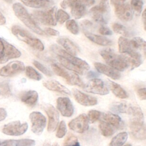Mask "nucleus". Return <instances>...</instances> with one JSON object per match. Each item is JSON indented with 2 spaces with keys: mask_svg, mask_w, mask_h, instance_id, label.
Here are the masks:
<instances>
[{
  "mask_svg": "<svg viewBox=\"0 0 146 146\" xmlns=\"http://www.w3.org/2000/svg\"><path fill=\"white\" fill-rule=\"evenodd\" d=\"M127 113L131 116L129 127L131 135L136 139L145 140V126L141 108L137 106H130Z\"/></svg>",
  "mask_w": 146,
  "mask_h": 146,
  "instance_id": "f257e3e1",
  "label": "nucleus"
},
{
  "mask_svg": "<svg viewBox=\"0 0 146 146\" xmlns=\"http://www.w3.org/2000/svg\"><path fill=\"white\" fill-rule=\"evenodd\" d=\"M13 9L17 17L34 33L43 36L47 35L44 31L37 25L34 19H33L32 16L28 13L25 7L21 3H14L13 5Z\"/></svg>",
  "mask_w": 146,
  "mask_h": 146,
  "instance_id": "f03ea898",
  "label": "nucleus"
},
{
  "mask_svg": "<svg viewBox=\"0 0 146 146\" xmlns=\"http://www.w3.org/2000/svg\"><path fill=\"white\" fill-rule=\"evenodd\" d=\"M94 3L95 0H63L60 6L63 9L70 8L72 15L78 19L86 14L87 8Z\"/></svg>",
  "mask_w": 146,
  "mask_h": 146,
  "instance_id": "7ed1b4c3",
  "label": "nucleus"
},
{
  "mask_svg": "<svg viewBox=\"0 0 146 146\" xmlns=\"http://www.w3.org/2000/svg\"><path fill=\"white\" fill-rule=\"evenodd\" d=\"M100 54L106 61L108 66L118 71H123L128 68V66L121 55L116 54L110 48L100 50Z\"/></svg>",
  "mask_w": 146,
  "mask_h": 146,
  "instance_id": "20e7f679",
  "label": "nucleus"
},
{
  "mask_svg": "<svg viewBox=\"0 0 146 146\" xmlns=\"http://www.w3.org/2000/svg\"><path fill=\"white\" fill-rule=\"evenodd\" d=\"M12 33L20 40L26 43L33 48L42 51L44 50L43 43L38 38L19 26L14 25L11 27Z\"/></svg>",
  "mask_w": 146,
  "mask_h": 146,
  "instance_id": "39448f33",
  "label": "nucleus"
},
{
  "mask_svg": "<svg viewBox=\"0 0 146 146\" xmlns=\"http://www.w3.org/2000/svg\"><path fill=\"white\" fill-rule=\"evenodd\" d=\"M51 68L55 74L64 78L68 84L83 88L84 87V83L76 72L69 71L66 68L65 69L62 66H60L56 63L52 64Z\"/></svg>",
  "mask_w": 146,
  "mask_h": 146,
  "instance_id": "423d86ee",
  "label": "nucleus"
},
{
  "mask_svg": "<svg viewBox=\"0 0 146 146\" xmlns=\"http://www.w3.org/2000/svg\"><path fill=\"white\" fill-rule=\"evenodd\" d=\"M109 12L108 1L100 0L99 5L92 7L89 13L93 19L102 24H106L107 23V16Z\"/></svg>",
  "mask_w": 146,
  "mask_h": 146,
  "instance_id": "0eeeda50",
  "label": "nucleus"
},
{
  "mask_svg": "<svg viewBox=\"0 0 146 146\" xmlns=\"http://www.w3.org/2000/svg\"><path fill=\"white\" fill-rule=\"evenodd\" d=\"M33 16L37 21L46 25H56V7H53L47 11H34Z\"/></svg>",
  "mask_w": 146,
  "mask_h": 146,
  "instance_id": "6e6552de",
  "label": "nucleus"
},
{
  "mask_svg": "<svg viewBox=\"0 0 146 146\" xmlns=\"http://www.w3.org/2000/svg\"><path fill=\"white\" fill-rule=\"evenodd\" d=\"M52 49L57 54V56H60L65 58L81 70L84 71L90 69V65L85 60H82V59H80L78 57H76L75 56H74L68 53L63 49H62L55 45L53 46Z\"/></svg>",
  "mask_w": 146,
  "mask_h": 146,
  "instance_id": "1a4fd4ad",
  "label": "nucleus"
},
{
  "mask_svg": "<svg viewBox=\"0 0 146 146\" xmlns=\"http://www.w3.org/2000/svg\"><path fill=\"white\" fill-rule=\"evenodd\" d=\"M83 88L87 92L101 95H105L109 93V90L104 81L98 78L91 79L84 84Z\"/></svg>",
  "mask_w": 146,
  "mask_h": 146,
  "instance_id": "9d476101",
  "label": "nucleus"
},
{
  "mask_svg": "<svg viewBox=\"0 0 146 146\" xmlns=\"http://www.w3.org/2000/svg\"><path fill=\"white\" fill-rule=\"evenodd\" d=\"M28 129L27 123H21L20 121H14L5 125L2 132L10 136H20L24 134Z\"/></svg>",
  "mask_w": 146,
  "mask_h": 146,
  "instance_id": "9b49d317",
  "label": "nucleus"
},
{
  "mask_svg": "<svg viewBox=\"0 0 146 146\" xmlns=\"http://www.w3.org/2000/svg\"><path fill=\"white\" fill-rule=\"evenodd\" d=\"M29 118L31 123V131L35 134H41L46 125L45 116L39 112L34 111L30 114Z\"/></svg>",
  "mask_w": 146,
  "mask_h": 146,
  "instance_id": "f8f14e48",
  "label": "nucleus"
},
{
  "mask_svg": "<svg viewBox=\"0 0 146 146\" xmlns=\"http://www.w3.org/2000/svg\"><path fill=\"white\" fill-rule=\"evenodd\" d=\"M42 108L46 112L48 118L47 131L49 132H52L56 129L59 123V113L55 108L50 104H44L42 106Z\"/></svg>",
  "mask_w": 146,
  "mask_h": 146,
  "instance_id": "ddd939ff",
  "label": "nucleus"
},
{
  "mask_svg": "<svg viewBox=\"0 0 146 146\" xmlns=\"http://www.w3.org/2000/svg\"><path fill=\"white\" fill-rule=\"evenodd\" d=\"M68 127L70 129L75 132L84 133L88 130L89 127V121L87 116L85 113L79 115L69 122Z\"/></svg>",
  "mask_w": 146,
  "mask_h": 146,
  "instance_id": "4468645a",
  "label": "nucleus"
},
{
  "mask_svg": "<svg viewBox=\"0 0 146 146\" xmlns=\"http://www.w3.org/2000/svg\"><path fill=\"white\" fill-rule=\"evenodd\" d=\"M25 70V66L21 61H13L2 67L0 70V75L9 77L15 75Z\"/></svg>",
  "mask_w": 146,
  "mask_h": 146,
  "instance_id": "2eb2a0df",
  "label": "nucleus"
},
{
  "mask_svg": "<svg viewBox=\"0 0 146 146\" xmlns=\"http://www.w3.org/2000/svg\"><path fill=\"white\" fill-rule=\"evenodd\" d=\"M2 39L3 44V50L2 56L0 58V63H5L10 59L21 56V52L19 50L4 39L2 38Z\"/></svg>",
  "mask_w": 146,
  "mask_h": 146,
  "instance_id": "dca6fc26",
  "label": "nucleus"
},
{
  "mask_svg": "<svg viewBox=\"0 0 146 146\" xmlns=\"http://www.w3.org/2000/svg\"><path fill=\"white\" fill-rule=\"evenodd\" d=\"M56 107L62 116L71 117L74 112V108L70 99L67 97H59L56 100Z\"/></svg>",
  "mask_w": 146,
  "mask_h": 146,
  "instance_id": "f3484780",
  "label": "nucleus"
},
{
  "mask_svg": "<svg viewBox=\"0 0 146 146\" xmlns=\"http://www.w3.org/2000/svg\"><path fill=\"white\" fill-rule=\"evenodd\" d=\"M115 12L117 17L124 22H129L133 18V11L130 5L123 3L115 6Z\"/></svg>",
  "mask_w": 146,
  "mask_h": 146,
  "instance_id": "a211bd4d",
  "label": "nucleus"
},
{
  "mask_svg": "<svg viewBox=\"0 0 146 146\" xmlns=\"http://www.w3.org/2000/svg\"><path fill=\"white\" fill-rule=\"evenodd\" d=\"M72 94L75 100L82 106H92L98 103L97 99L95 97L84 94L77 89H73Z\"/></svg>",
  "mask_w": 146,
  "mask_h": 146,
  "instance_id": "6ab92c4d",
  "label": "nucleus"
},
{
  "mask_svg": "<svg viewBox=\"0 0 146 146\" xmlns=\"http://www.w3.org/2000/svg\"><path fill=\"white\" fill-rule=\"evenodd\" d=\"M100 120L109 124L116 130L121 129L123 127L124 123L121 117L119 115L113 113L107 112L102 113Z\"/></svg>",
  "mask_w": 146,
  "mask_h": 146,
  "instance_id": "aec40b11",
  "label": "nucleus"
},
{
  "mask_svg": "<svg viewBox=\"0 0 146 146\" xmlns=\"http://www.w3.org/2000/svg\"><path fill=\"white\" fill-rule=\"evenodd\" d=\"M121 56L125 60L128 67H130L131 70L138 67L143 62L141 55L136 50L128 54H121Z\"/></svg>",
  "mask_w": 146,
  "mask_h": 146,
  "instance_id": "412c9836",
  "label": "nucleus"
},
{
  "mask_svg": "<svg viewBox=\"0 0 146 146\" xmlns=\"http://www.w3.org/2000/svg\"><path fill=\"white\" fill-rule=\"evenodd\" d=\"M94 66L99 72L104 74L113 80L119 79L121 77V74L119 71L109 66L99 62H96L94 63Z\"/></svg>",
  "mask_w": 146,
  "mask_h": 146,
  "instance_id": "4be33fe9",
  "label": "nucleus"
},
{
  "mask_svg": "<svg viewBox=\"0 0 146 146\" xmlns=\"http://www.w3.org/2000/svg\"><path fill=\"white\" fill-rule=\"evenodd\" d=\"M56 41L58 44L61 45L64 48V50L66 52L74 56H76L80 51L78 46L68 38L60 37L58 38Z\"/></svg>",
  "mask_w": 146,
  "mask_h": 146,
  "instance_id": "5701e85b",
  "label": "nucleus"
},
{
  "mask_svg": "<svg viewBox=\"0 0 146 146\" xmlns=\"http://www.w3.org/2000/svg\"><path fill=\"white\" fill-rule=\"evenodd\" d=\"M43 85L48 90L58 92L62 94H64L67 95H70V91L66 87L62 85L58 81L56 80H48L43 82Z\"/></svg>",
  "mask_w": 146,
  "mask_h": 146,
  "instance_id": "b1692460",
  "label": "nucleus"
},
{
  "mask_svg": "<svg viewBox=\"0 0 146 146\" xmlns=\"http://www.w3.org/2000/svg\"><path fill=\"white\" fill-rule=\"evenodd\" d=\"M35 144V140L30 139L19 140L0 139V146H34Z\"/></svg>",
  "mask_w": 146,
  "mask_h": 146,
  "instance_id": "393cba45",
  "label": "nucleus"
},
{
  "mask_svg": "<svg viewBox=\"0 0 146 146\" xmlns=\"http://www.w3.org/2000/svg\"><path fill=\"white\" fill-rule=\"evenodd\" d=\"M21 101L26 105L33 107L34 106L38 100V94L36 91L29 90L24 92L21 98Z\"/></svg>",
  "mask_w": 146,
  "mask_h": 146,
  "instance_id": "a878e982",
  "label": "nucleus"
},
{
  "mask_svg": "<svg viewBox=\"0 0 146 146\" xmlns=\"http://www.w3.org/2000/svg\"><path fill=\"white\" fill-rule=\"evenodd\" d=\"M86 36L91 42L103 46H109L112 44V42L106 37L96 35L88 31L84 32Z\"/></svg>",
  "mask_w": 146,
  "mask_h": 146,
  "instance_id": "bb28decb",
  "label": "nucleus"
},
{
  "mask_svg": "<svg viewBox=\"0 0 146 146\" xmlns=\"http://www.w3.org/2000/svg\"><path fill=\"white\" fill-rule=\"evenodd\" d=\"M107 84L110 90L117 98L120 99H125L128 98V94L125 90L119 84L108 80Z\"/></svg>",
  "mask_w": 146,
  "mask_h": 146,
  "instance_id": "cd10ccee",
  "label": "nucleus"
},
{
  "mask_svg": "<svg viewBox=\"0 0 146 146\" xmlns=\"http://www.w3.org/2000/svg\"><path fill=\"white\" fill-rule=\"evenodd\" d=\"M26 6L34 8L48 7L53 4L50 0H20Z\"/></svg>",
  "mask_w": 146,
  "mask_h": 146,
  "instance_id": "c85d7f7f",
  "label": "nucleus"
},
{
  "mask_svg": "<svg viewBox=\"0 0 146 146\" xmlns=\"http://www.w3.org/2000/svg\"><path fill=\"white\" fill-rule=\"evenodd\" d=\"M118 47L121 54H128L135 50L131 46L130 40L124 36H120L118 39Z\"/></svg>",
  "mask_w": 146,
  "mask_h": 146,
  "instance_id": "c756f323",
  "label": "nucleus"
},
{
  "mask_svg": "<svg viewBox=\"0 0 146 146\" xmlns=\"http://www.w3.org/2000/svg\"><path fill=\"white\" fill-rule=\"evenodd\" d=\"M57 57H58V59L59 63L61 64V65L62 66H63L64 68H66L67 70L75 72L76 74H79L80 75H83L84 74L83 70H81L80 68H78L76 66L74 65L72 63L70 62L68 60H67L65 58H64L62 56H57Z\"/></svg>",
  "mask_w": 146,
  "mask_h": 146,
  "instance_id": "7c9ffc66",
  "label": "nucleus"
},
{
  "mask_svg": "<svg viewBox=\"0 0 146 146\" xmlns=\"http://www.w3.org/2000/svg\"><path fill=\"white\" fill-rule=\"evenodd\" d=\"M127 139L128 133L127 132L119 133L112 139L109 146H122L125 143Z\"/></svg>",
  "mask_w": 146,
  "mask_h": 146,
  "instance_id": "2f4dec72",
  "label": "nucleus"
},
{
  "mask_svg": "<svg viewBox=\"0 0 146 146\" xmlns=\"http://www.w3.org/2000/svg\"><path fill=\"white\" fill-rule=\"evenodd\" d=\"M130 43L135 50H141L143 51L144 54L145 53V41L142 38L139 36L134 37L130 40Z\"/></svg>",
  "mask_w": 146,
  "mask_h": 146,
  "instance_id": "473e14b6",
  "label": "nucleus"
},
{
  "mask_svg": "<svg viewBox=\"0 0 146 146\" xmlns=\"http://www.w3.org/2000/svg\"><path fill=\"white\" fill-rule=\"evenodd\" d=\"M99 128L101 133L105 137L112 136L116 131L114 128L102 120H100Z\"/></svg>",
  "mask_w": 146,
  "mask_h": 146,
  "instance_id": "72a5a7b5",
  "label": "nucleus"
},
{
  "mask_svg": "<svg viewBox=\"0 0 146 146\" xmlns=\"http://www.w3.org/2000/svg\"><path fill=\"white\" fill-rule=\"evenodd\" d=\"M130 105L124 102L115 103L110 106V109L112 111L116 113H127Z\"/></svg>",
  "mask_w": 146,
  "mask_h": 146,
  "instance_id": "f704fd0d",
  "label": "nucleus"
},
{
  "mask_svg": "<svg viewBox=\"0 0 146 146\" xmlns=\"http://www.w3.org/2000/svg\"><path fill=\"white\" fill-rule=\"evenodd\" d=\"M25 72L26 76L31 79L39 81L42 78V75L31 66H27L25 68Z\"/></svg>",
  "mask_w": 146,
  "mask_h": 146,
  "instance_id": "c9c22d12",
  "label": "nucleus"
},
{
  "mask_svg": "<svg viewBox=\"0 0 146 146\" xmlns=\"http://www.w3.org/2000/svg\"><path fill=\"white\" fill-rule=\"evenodd\" d=\"M132 11L136 15H140L143 10V0H131L130 5Z\"/></svg>",
  "mask_w": 146,
  "mask_h": 146,
  "instance_id": "e433bc0d",
  "label": "nucleus"
},
{
  "mask_svg": "<svg viewBox=\"0 0 146 146\" xmlns=\"http://www.w3.org/2000/svg\"><path fill=\"white\" fill-rule=\"evenodd\" d=\"M66 26L67 30L74 35H77L79 32L78 23L74 19H68L66 23Z\"/></svg>",
  "mask_w": 146,
  "mask_h": 146,
  "instance_id": "4c0bfd02",
  "label": "nucleus"
},
{
  "mask_svg": "<svg viewBox=\"0 0 146 146\" xmlns=\"http://www.w3.org/2000/svg\"><path fill=\"white\" fill-rule=\"evenodd\" d=\"M112 27L115 33L123 35L124 36H129V32L127 29L123 25L118 23H115L112 25Z\"/></svg>",
  "mask_w": 146,
  "mask_h": 146,
  "instance_id": "58836bf2",
  "label": "nucleus"
},
{
  "mask_svg": "<svg viewBox=\"0 0 146 146\" xmlns=\"http://www.w3.org/2000/svg\"><path fill=\"white\" fill-rule=\"evenodd\" d=\"M70 19L68 14L62 9H59L56 11V20L60 24H63Z\"/></svg>",
  "mask_w": 146,
  "mask_h": 146,
  "instance_id": "ea45409f",
  "label": "nucleus"
},
{
  "mask_svg": "<svg viewBox=\"0 0 146 146\" xmlns=\"http://www.w3.org/2000/svg\"><path fill=\"white\" fill-rule=\"evenodd\" d=\"M33 64L35 66L36 68H38L40 71H41L44 75L48 76H52L53 75L52 72L50 71L48 68L45 67L43 64L40 63L39 62L36 60H34Z\"/></svg>",
  "mask_w": 146,
  "mask_h": 146,
  "instance_id": "a19ab883",
  "label": "nucleus"
},
{
  "mask_svg": "<svg viewBox=\"0 0 146 146\" xmlns=\"http://www.w3.org/2000/svg\"><path fill=\"white\" fill-rule=\"evenodd\" d=\"M102 113L97 110H90L88 113V121L91 123H94L96 121H97L98 119H100Z\"/></svg>",
  "mask_w": 146,
  "mask_h": 146,
  "instance_id": "79ce46f5",
  "label": "nucleus"
},
{
  "mask_svg": "<svg viewBox=\"0 0 146 146\" xmlns=\"http://www.w3.org/2000/svg\"><path fill=\"white\" fill-rule=\"evenodd\" d=\"M67 132V127L66 124L64 121L62 120L60 122L58 126V129L56 133V136L58 138H62L64 137Z\"/></svg>",
  "mask_w": 146,
  "mask_h": 146,
  "instance_id": "37998d69",
  "label": "nucleus"
},
{
  "mask_svg": "<svg viewBox=\"0 0 146 146\" xmlns=\"http://www.w3.org/2000/svg\"><path fill=\"white\" fill-rule=\"evenodd\" d=\"M63 146H80L77 138L74 135L68 136Z\"/></svg>",
  "mask_w": 146,
  "mask_h": 146,
  "instance_id": "c03bdc74",
  "label": "nucleus"
},
{
  "mask_svg": "<svg viewBox=\"0 0 146 146\" xmlns=\"http://www.w3.org/2000/svg\"><path fill=\"white\" fill-rule=\"evenodd\" d=\"M99 32L100 34L103 35H111L112 34V31L109 28L105 26L100 27Z\"/></svg>",
  "mask_w": 146,
  "mask_h": 146,
  "instance_id": "a18cd8bd",
  "label": "nucleus"
},
{
  "mask_svg": "<svg viewBox=\"0 0 146 146\" xmlns=\"http://www.w3.org/2000/svg\"><path fill=\"white\" fill-rule=\"evenodd\" d=\"M44 32L46 35H49L51 36H58L59 35V32L52 28L47 27L45 28Z\"/></svg>",
  "mask_w": 146,
  "mask_h": 146,
  "instance_id": "49530a36",
  "label": "nucleus"
},
{
  "mask_svg": "<svg viewBox=\"0 0 146 146\" xmlns=\"http://www.w3.org/2000/svg\"><path fill=\"white\" fill-rule=\"evenodd\" d=\"M0 87L2 88L3 92L5 95H10V88L8 85V84L6 82H2L0 83Z\"/></svg>",
  "mask_w": 146,
  "mask_h": 146,
  "instance_id": "de8ad7c7",
  "label": "nucleus"
},
{
  "mask_svg": "<svg viewBox=\"0 0 146 146\" xmlns=\"http://www.w3.org/2000/svg\"><path fill=\"white\" fill-rule=\"evenodd\" d=\"M137 94L138 97L141 99V100H145L146 99V90L145 88H139L137 91Z\"/></svg>",
  "mask_w": 146,
  "mask_h": 146,
  "instance_id": "09e8293b",
  "label": "nucleus"
},
{
  "mask_svg": "<svg viewBox=\"0 0 146 146\" xmlns=\"http://www.w3.org/2000/svg\"><path fill=\"white\" fill-rule=\"evenodd\" d=\"M7 116V112L3 108H0V121L3 120Z\"/></svg>",
  "mask_w": 146,
  "mask_h": 146,
  "instance_id": "8fccbe9b",
  "label": "nucleus"
},
{
  "mask_svg": "<svg viewBox=\"0 0 146 146\" xmlns=\"http://www.w3.org/2000/svg\"><path fill=\"white\" fill-rule=\"evenodd\" d=\"M92 23L88 21V20H84V21H83L82 23V27H84L85 28H88V27H91L92 25Z\"/></svg>",
  "mask_w": 146,
  "mask_h": 146,
  "instance_id": "3c124183",
  "label": "nucleus"
},
{
  "mask_svg": "<svg viewBox=\"0 0 146 146\" xmlns=\"http://www.w3.org/2000/svg\"><path fill=\"white\" fill-rule=\"evenodd\" d=\"M99 76V74H97L96 72H94V71H90L88 73V77L89 78H91V79L92 78H96V77Z\"/></svg>",
  "mask_w": 146,
  "mask_h": 146,
  "instance_id": "603ef678",
  "label": "nucleus"
},
{
  "mask_svg": "<svg viewBox=\"0 0 146 146\" xmlns=\"http://www.w3.org/2000/svg\"><path fill=\"white\" fill-rule=\"evenodd\" d=\"M110 1H111V3L115 6V5H119V4L124 3V2L126 0H110Z\"/></svg>",
  "mask_w": 146,
  "mask_h": 146,
  "instance_id": "864d4df0",
  "label": "nucleus"
},
{
  "mask_svg": "<svg viewBox=\"0 0 146 146\" xmlns=\"http://www.w3.org/2000/svg\"><path fill=\"white\" fill-rule=\"evenodd\" d=\"M6 23V18L0 11V25H3Z\"/></svg>",
  "mask_w": 146,
  "mask_h": 146,
  "instance_id": "5fc2aeb1",
  "label": "nucleus"
},
{
  "mask_svg": "<svg viewBox=\"0 0 146 146\" xmlns=\"http://www.w3.org/2000/svg\"><path fill=\"white\" fill-rule=\"evenodd\" d=\"M141 19L143 21V25H144V30H145V10H144L143 11L142 15H141Z\"/></svg>",
  "mask_w": 146,
  "mask_h": 146,
  "instance_id": "6e6d98bb",
  "label": "nucleus"
},
{
  "mask_svg": "<svg viewBox=\"0 0 146 146\" xmlns=\"http://www.w3.org/2000/svg\"><path fill=\"white\" fill-rule=\"evenodd\" d=\"M3 44L2 42V38H0V58L2 56V53H3Z\"/></svg>",
  "mask_w": 146,
  "mask_h": 146,
  "instance_id": "4d7b16f0",
  "label": "nucleus"
},
{
  "mask_svg": "<svg viewBox=\"0 0 146 146\" xmlns=\"http://www.w3.org/2000/svg\"><path fill=\"white\" fill-rule=\"evenodd\" d=\"M42 146H51V145L48 141H47V142H45Z\"/></svg>",
  "mask_w": 146,
  "mask_h": 146,
  "instance_id": "13d9d810",
  "label": "nucleus"
},
{
  "mask_svg": "<svg viewBox=\"0 0 146 146\" xmlns=\"http://www.w3.org/2000/svg\"><path fill=\"white\" fill-rule=\"evenodd\" d=\"M3 1H5L6 2L9 3H11L13 2V0H3Z\"/></svg>",
  "mask_w": 146,
  "mask_h": 146,
  "instance_id": "bf43d9fd",
  "label": "nucleus"
},
{
  "mask_svg": "<svg viewBox=\"0 0 146 146\" xmlns=\"http://www.w3.org/2000/svg\"><path fill=\"white\" fill-rule=\"evenodd\" d=\"M51 146H59V145L57 143H53V144Z\"/></svg>",
  "mask_w": 146,
  "mask_h": 146,
  "instance_id": "052dcab7",
  "label": "nucleus"
},
{
  "mask_svg": "<svg viewBox=\"0 0 146 146\" xmlns=\"http://www.w3.org/2000/svg\"><path fill=\"white\" fill-rule=\"evenodd\" d=\"M123 146H131V144H126V145H123Z\"/></svg>",
  "mask_w": 146,
  "mask_h": 146,
  "instance_id": "680f3d73",
  "label": "nucleus"
},
{
  "mask_svg": "<svg viewBox=\"0 0 146 146\" xmlns=\"http://www.w3.org/2000/svg\"><path fill=\"white\" fill-rule=\"evenodd\" d=\"M0 94H1V91H0Z\"/></svg>",
  "mask_w": 146,
  "mask_h": 146,
  "instance_id": "e2e57ef3",
  "label": "nucleus"
}]
</instances>
